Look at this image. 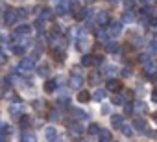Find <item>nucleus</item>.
Returning <instances> with one entry per match:
<instances>
[{"label":"nucleus","mask_w":157,"mask_h":142,"mask_svg":"<svg viewBox=\"0 0 157 142\" xmlns=\"http://www.w3.org/2000/svg\"><path fill=\"white\" fill-rule=\"evenodd\" d=\"M32 32V26L30 24H21L17 30H15V33H21V35H28Z\"/></svg>","instance_id":"4468645a"},{"label":"nucleus","mask_w":157,"mask_h":142,"mask_svg":"<svg viewBox=\"0 0 157 142\" xmlns=\"http://www.w3.org/2000/svg\"><path fill=\"white\" fill-rule=\"evenodd\" d=\"M118 129H120L126 136H131V135H133V125H129V124H124V122H122V125H120Z\"/></svg>","instance_id":"2eb2a0df"},{"label":"nucleus","mask_w":157,"mask_h":142,"mask_svg":"<svg viewBox=\"0 0 157 142\" xmlns=\"http://www.w3.org/2000/svg\"><path fill=\"white\" fill-rule=\"evenodd\" d=\"M19 124H21V127H28V125L32 124V118H30L28 114H21V118H19Z\"/></svg>","instance_id":"5701e85b"},{"label":"nucleus","mask_w":157,"mask_h":142,"mask_svg":"<svg viewBox=\"0 0 157 142\" xmlns=\"http://www.w3.org/2000/svg\"><path fill=\"white\" fill-rule=\"evenodd\" d=\"M107 33H109L111 37H115V35L122 33V22H111V28L107 30Z\"/></svg>","instance_id":"423d86ee"},{"label":"nucleus","mask_w":157,"mask_h":142,"mask_svg":"<svg viewBox=\"0 0 157 142\" xmlns=\"http://www.w3.org/2000/svg\"><path fill=\"white\" fill-rule=\"evenodd\" d=\"M21 140H37V136L32 133V131H28V129H24L22 133H21Z\"/></svg>","instance_id":"aec40b11"},{"label":"nucleus","mask_w":157,"mask_h":142,"mask_svg":"<svg viewBox=\"0 0 157 142\" xmlns=\"http://www.w3.org/2000/svg\"><path fill=\"white\" fill-rule=\"evenodd\" d=\"M144 70H146V74L151 78V76H155V72H157V66L150 61V63H146V65H144Z\"/></svg>","instance_id":"f8f14e48"},{"label":"nucleus","mask_w":157,"mask_h":142,"mask_svg":"<svg viewBox=\"0 0 157 142\" xmlns=\"http://www.w3.org/2000/svg\"><path fill=\"white\" fill-rule=\"evenodd\" d=\"M22 111H24V103H22V102H19V100L11 102V105H10V113H11V116L19 118V116L22 114Z\"/></svg>","instance_id":"20e7f679"},{"label":"nucleus","mask_w":157,"mask_h":142,"mask_svg":"<svg viewBox=\"0 0 157 142\" xmlns=\"http://www.w3.org/2000/svg\"><path fill=\"white\" fill-rule=\"evenodd\" d=\"M102 113H104V114H109V113H111V107H109L107 103H104V105H102Z\"/></svg>","instance_id":"4c0bfd02"},{"label":"nucleus","mask_w":157,"mask_h":142,"mask_svg":"<svg viewBox=\"0 0 157 142\" xmlns=\"http://www.w3.org/2000/svg\"><path fill=\"white\" fill-rule=\"evenodd\" d=\"M111 2H115V4H117V2H122V0H111Z\"/></svg>","instance_id":"c03bdc74"},{"label":"nucleus","mask_w":157,"mask_h":142,"mask_svg":"<svg viewBox=\"0 0 157 142\" xmlns=\"http://www.w3.org/2000/svg\"><path fill=\"white\" fill-rule=\"evenodd\" d=\"M89 100H91V94H89L87 91H82V89H80V92H78V102L85 103V102H89Z\"/></svg>","instance_id":"dca6fc26"},{"label":"nucleus","mask_w":157,"mask_h":142,"mask_svg":"<svg viewBox=\"0 0 157 142\" xmlns=\"http://www.w3.org/2000/svg\"><path fill=\"white\" fill-rule=\"evenodd\" d=\"M151 100H153V102L157 103V91H153V94H151Z\"/></svg>","instance_id":"79ce46f5"},{"label":"nucleus","mask_w":157,"mask_h":142,"mask_svg":"<svg viewBox=\"0 0 157 142\" xmlns=\"http://www.w3.org/2000/svg\"><path fill=\"white\" fill-rule=\"evenodd\" d=\"M82 65L83 66H91L93 65V55H83L82 57Z\"/></svg>","instance_id":"cd10ccee"},{"label":"nucleus","mask_w":157,"mask_h":142,"mask_svg":"<svg viewBox=\"0 0 157 142\" xmlns=\"http://www.w3.org/2000/svg\"><path fill=\"white\" fill-rule=\"evenodd\" d=\"M107 37H109L107 30H98V39L100 41H107Z\"/></svg>","instance_id":"c756f323"},{"label":"nucleus","mask_w":157,"mask_h":142,"mask_svg":"<svg viewBox=\"0 0 157 142\" xmlns=\"http://www.w3.org/2000/svg\"><path fill=\"white\" fill-rule=\"evenodd\" d=\"M133 19H135V15H133L131 11H126V13L122 15V22H133Z\"/></svg>","instance_id":"bb28decb"},{"label":"nucleus","mask_w":157,"mask_h":142,"mask_svg":"<svg viewBox=\"0 0 157 142\" xmlns=\"http://www.w3.org/2000/svg\"><path fill=\"white\" fill-rule=\"evenodd\" d=\"M10 48H11V52H13L15 55H24V52H26V46H22V44H19V43H11Z\"/></svg>","instance_id":"6e6552de"},{"label":"nucleus","mask_w":157,"mask_h":142,"mask_svg":"<svg viewBox=\"0 0 157 142\" xmlns=\"http://www.w3.org/2000/svg\"><path fill=\"white\" fill-rule=\"evenodd\" d=\"M33 66H35V59L33 57H22L21 63H19V66L15 70H17V72H21V74H28V72H32V70H33Z\"/></svg>","instance_id":"f257e3e1"},{"label":"nucleus","mask_w":157,"mask_h":142,"mask_svg":"<svg viewBox=\"0 0 157 142\" xmlns=\"http://www.w3.org/2000/svg\"><path fill=\"white\" fill-rule=\"evenodd\" d=\"M89 81H91L93 85H96V83L100 81V74H96V72H93V74L89 76Z\"/></svg>","instance_id":"7c9ffc66"},{"label":"nucleus","mask_w":157,"mask_h":142,"mask_svg":"<svg viewBox=\"0 0 157 142\" xmlns=\"http://www.w3.org/2000/svg\"><path fill=\"white\" fill-rule=\"evenodd\" d=\"M15 11H17V17H19V19H24V17H26V9H24V8H19V9H15Z\"/></svg>","instance_id":"72a5a7b5"},{"label":"nucleus","mask_w":157,"mask_h":142,"mask_svg":"<svg viewBox=\"0 0 157 142\" xmlns=\"http://www.w3.org/2000/svg\"><path fill=\"white\" fill-rule=\"evenodd\" d=\"M120 87H122V85H120L118 80H115V78H109V80H107V89H109V91H120Z\"/></svg>","instance_id":"9d476101"},{"label":"nucleus","mask_w":157,"mask_h":142,"mask_svg":"<svg viewBox=\"0 0 157 142\" xmlns=\"http://www.w3.org/2000/svg\"><path fill=\"white\" fill-rule=\"evenodd\" d=\"M113 103H115V105H124V103H126V102H124V96H120V94H118V96H113Z\"/></svg>","instance_id":"2f4dec72"},{"label":"nucleus","mask_w":157,"mask_h":142,"mask_svg":"<svg viewBox=\"0 0 157 142\" xmlns=\"http://www.w3.org/2000/svg\"><path fill=\"white\" fill-rule=\"evenodd\" d=\"M39 17H41L43 21H50V19H52V9H50V8H44L43 13H41Z\"/></svg>","instance_id":"393cba45"},{"label":"nucleus","mask_w":157,"mask_h":142,"mask_svg":"<svg viewBox=\"0 0 157 142\" xmlns=\"http://www.w3.org/2000/svg\"><path fill=\"white\" fill-rule=\"evenodd\" d=\"M68 85H70V89H76V91H80V89L83 87V76H82V72H80L78 68L72 70V76H70Z\"/></svg>","instance_id":"f03ea898"},{"label":"nucleus","mask_w":157,"mask_h":142,"mask_svg":"<svg viewBox=\"0 0 157 142\" xmlns=\"http://www.w3.org/2000/svg\"><path fill=\"white\" fill-rule=\"evenodd\" d=\"M33 107H35V109H41V107H43V102H41V100H35V102H33Z\"/></svg>","instance_id":"58836bf2"},{"label":"nucleus","mask_w":157,"mask_h":142,"mask_svg":"<svg viewBox=\"0 0 157 142\" xmlns=\"http://www.w3.org/2000/svg\"><path fill=\"white\" fill-rule=\"evenodd\" d=\"M131 111H133V105L128 103V105H126V113H131Z\"/></svg>","instance_id":"a19ab883"},{"label":"nucleus","mask_w":157,"mask_h":142,"mask_svg":"<svg viewBox=\"0 0 157 142\" xmlns=\"http://www.w3.org/2000/svg\"><path fill=\"white\" fill-rule=\"evenodd\" d=\"M70 113H72V114H76V118H78V120H85V118L89 116V114H87L85 111H82V109H78V107L70 109Z\"/></svg>","instance_id":"ddd939ff"},{"label":"nucleus","mask_w":157,"mask_h":142,"mask_svg":"<svg viewBox=\"0 0 157 142\" xmlns=\"http://www.w3.org/2000/svg\"><path fill=\"white\" fill-rule=\"evenodd\" d=\"M56 85H57L56 80H48V81L44 83V91H46V92H54V91H56Z\"/></svg>","instance_id":"4be33fe9"},{"label":"nucleus","mask_w":157,"mask_h":142,"mask_svg":"<svg viewBox=\"0 0 157 142\" xmlns=\"http://www.w3.org/2000/svg\"><path fill=\"white\" fill-rule=\"evenodd\" d=\"M98 138L107 142V140H111V133H109L107 129H100V131H98Z\"/></svg>","instance_id":"b1692460"},{"label":"nucleus","mask_w":157,"mask_h":142,"mask_svg":"<svg viewBox=\"0 0 157 142\" xmlns=\"http://www.w3.org/2000/svg\"><path fill=\"white\" fill-rule=\"evenodd\" d=\"M8 61V57H6V52L4 50H0V65H4Z\"/></svg>","instance_id":"f704fd0d"},{"label":"nucleus","mask_w":157,"mask_h":142,"mask_svg":"<svg viewBox=\"0 0 157 142\" xmlns=\"http://www.w3.org/2000/svg\"><path fill=\"white\" fill-rule=\"evenodd\" d=\"M140 61H142L144 65H146V63H150V61H151V59H150V54H142V55H140Z\"/></svg>","instance_id":"c9c22d12"},{"label":"nucleus","mask_w":157,"mask_h":142,"mask_svg":"<svg viewBox=\"0 0 157 142\" xmlns=\"http://www.w3.org/2000/svg\"><path fill=\"white\" fill-rule=\"evenodd\" d=\"M17 21H19V17H17V11H15L13 8H8V9H6V13H4V22H6L8 26H13Z\"/></svg>","instance_id":"7ed1b4c3"},{"label":"nucleus","mask_w":157,"mask_h":142,"mask_svg":"<svg viewBox=\"0 0 157 142\" xmlns=\"http://www.w3.org/2000/svg\"><path fill=\"white\" fill-rule=\"evenodd\" d=\"M96 22H98L100 26L107 24V22H109V13H107V11H98V13H96Z\"/></svg>","instance_id":"0eeeda50"},{"label":"nucleus","mask_w":157,"mask_h":142,"mask_svg":"<svg viewBox=\"0 0 157 142\" xmlns=\"http://www.w3.org/2000/svg\"><path fill=\"white\" fill-rule=\"evenodd\" d=\"M131 125H133V129H139V131H144V127H146V124H144L142 118H135Z\"/></svg>","instance_id":"6ab92c4d"},{"label":"nucleus","mask_w":157,"mask_h":142,"mask_svg":"<svg viewBox=\"0 0 157 142\" xmlns=\"http://www.w3.org/2000/svg\"><path fill=\"white\" fill-rule=\"evenodd\" d=\"M105 52H109V54L118 52V43H115V41H105Z\"/></svg>","instance_id":"9b49d317"},{"label":"nucleus","mask_w":157,"mask_h":142,"mask_svg":"<svg viewBox=\"0 0 157 142\" xmlns=\"http://www.w3.org/2000/svg\"><path fill=\"white\" fill-rule=\"evenodd\" d=\"M105 94H107V92H105V89H96V91H94V94H93V98H94L96 102H102V100L105 98Z\"/></svg>","instance_id":"f3484780"},{"label":"nucleus","mask_w":157,"mask_h":142,"mask_svg":"<svg viewBox=\"0 0 157 142\" xmlns=\"http://www.w3.org/2000/svg\"><path fill=\"white\" fill-rule=\"evenodd\" d=\"M102 70H104L102 74H105V76H109V78H111V76L115 74V70H117V68H115L113 65H104V66H102Z\"/></svg>","instance_id":"412c9836"},{"label":"nucleus","mask_w":157,"mask_h":142,"mask_svg":"<svg viewBox=\"0 0 157 142\" xmlns=\"http://www.w3.org/2000/svg\"><path fill=\"white\" fill-rule=\"evenodd\" d=\"M122 122H124L122 114H113V116H111V124H113V127H120Z\"/></svg>","instance_id":"a211bd4d"},{"label":"nucleus","mask_w":157,"mask_h":142,"mask_svg":"<svg viewBox=\"0 0 157 142\" xmlns=\"http://www.w3.org/2000/svg\"><path fill=\"white\" fill-rule=\"evenodd\" d=\"M98 131H100V125H96V124H91L89 129H87L89 135H98Z\"/></svg>","instance_id":"c85d7f7f"},{"label":"nucleus","mask_w":157,"mask_h":142,"mask_svg":"<svg viewBox=\"0 0 157 142\" xmlns=\"http://www.w3.org/2000/svg\"><path fill=\"white\" fill-rule=\"evenodd\" d=\"M37 74L43 76V78L48 76V66H46V65H39V66H37Z\"/></svg>","instance_id":"a878e982"},{"label":"nucleus","mask_w":157,"mask_h":142,"mask_svg":"<svg viewBox=\"0 0 157 142\" xmlns=\"http://www.w3.org/2000/svg\"><path fill=\"white\" fill-rule=\"evenodd\" d=\"M85 2H94V0H85Z\"/></svg>","instance_id":"a18cd8bd"},{"label":"nucleus","mask_w":157,"mask_h":142,"mask_svg":"<svg viewBox=\"0 0 157 142\" xmlns=\"http://www.w3.org/2000/svg\"><path fill=\"white\" fill-rule=\"evenodd\" d=\"M135 109L142 113V111H146V103H144V102H137V103H135Z\"/></svg>","instance_id":"473e14b6"},{"label":"nucleus","mask_w":157,"mask_h":142,"mask_svg":"<svg viewBox=\"0 0 157 142\" xmlns=\"http://www.w3.org/2000/svg\"><path fill=\"white\" fill-rule=\"evenodd\" d=\"M122 76H124V78H128V76H131V68H129V66H126V68H122Z\"/></svg>","instance_id":"e433bc0d"},{"label":"nucleus","mask_w":157,"mask_h":142,"mask_svg":"<svg viewBox=\"0 0 157 142\" xmlns=\"http://www.w3.org/2000/svg\"><path fill=\"white\" fill-rule=\"evenodd\" d=\"M4 138H6V136H4V133H2V131H0V142H2Z\"/></svg>","instance_id":"37998d69"},{"label":"nucleus","mask_w":157,"mask_h":142,"mask_svg":"<svg viewBox=\"0 0 157 142\" xmlns=\"http://www.w3.org/2000/svg\"><path fill=\"white\" fill-rule=\"evenodd\" d=\"M68 131L78 136V135H82V133L85 131V127L82 125V122H72V120H70V122H68Z\"/></svg>","instance_id":"39448f33"},{"label":"nucleus","mask_w":157,"mask_h":142,"mask_svg":"<svg viewBox=\"0 0 157 142\" xmlns=\"http://www.w3.org/2000/svg\"><path fill=\"white\" fill-rule=\"evenodd\" d=\"M48 118H50V120H54V122H56V120H57V118H59V116H57V113H56V111H52V113H50V116H48Z\"/></svg>","instance_id":"ea45409f"},{"label":"nucleus","mask_w":157,"mask_h":142,"mask_svg":"<svg viewBox=\"0 0 157 142\" xmlns=\"http://www.w3.org/2000/svg\"><path fill=\"white\" fill-rule=\"evenodd\" d=\"M44 138H46V140H56V138H57V131H56V127L48 125V127L44 129Z\"/></svg>","instance_id":"1a4fd4ad"}]
</instances>
